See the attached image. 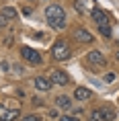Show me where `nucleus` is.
Returning a JSON list of instances; mask_svg holds the SVG:
<instances>
[{
    "label": "nucleus",
    "mask_w": 119,
    "mask_h": 121,
    "mask_svg": "<svg viewBox=\"0 0 119 121\" xmlns=\"http://www.w3.org/2000/svg\"><path fill=\"white\" fill-rule=\"evenodd\" d=\"M93 19H94V23L97 25H109V17H107V13H103L101 8H94L93 10Z\"/></svg>",
    "instance_id": "9"
},
{
    "label": "nucleus",
    "mask_w": 119,
    "mask_h": 121,
    "mask_svg": "<svg viewBox=\"0 0 119 121\" xmlns=\"http://www.w3.org/2000/svg\"><path fill=\"white\" fill-rule=\"evenodd\" d=\"M49 82L51 84H57V86H68V84H70V76L64 70H51Z\"/></svg>",
    "instance_id": "3"
},
{
    "label": "nucleus",
    "mask_w": 119,
    "mask_h": 121,
    "mask_svg": "<svg viewBox=\"0 0 119 121\" xmlns=\"http://www.w3.org/2000/svg\"><path fill=\"white\" fill-rule=\"evenodd\" d=\"M57 121H78V117H72V115H62Z\"/></svg>",
    "instance_id": "18"
},
{
    "label": "nucleus",
    "mask_w": 119,
    "mask_h": 121,
    "mask_svg": "<svg viewBox=\"0 0 119 121\" xmlns=\"http://www.w3.org/2000/svg\"><path fill=\"white\" fill-rule=\"evenodd\" d=\"M101 115H103V121H113L115 119V111L111 107H103L101 109Z\"/></svg>",
    "instance_id": "12"
},
{
    "label": "nucleus",
    "mask_w": 119,
    "mask_h": 121,
    "mask_svg": "<svg viewBox=\"0 0 119 121\" xmlns=\"http://www.w3.org/2000/svg\"><path fill=\"white\" fill-rule=\"evenodd\" d=\"M90 121H103V115H101V109H94L90 113Z\"/></svg>",
    "instance_id": "16"
},
{
    "label": "nucleus",
    "mask_w": 119,
    "mask_h": 121,
    "mask_svg": "<svg viewBox=\"0 0 119 121\" xmlns=\"http://www.w3.org/2000/svg\"><path fill=\"white\" fill-rule=\"evenodd\" d=\"M74 6H76V10H78V13H84V10H86V0H76Z\"/></svg>",
    "instance_id": "14"
},
{
    "label": "nucleus",
    "mask_w": 119,
    "mask_h": 121,
    "mask_svg": "<svg viewBox=\"0 0 119 121\" xmlns=\"http://www.w3.org/2000/svg\"><path fill=\"white\" fill-rule=\"evenodd\" d=\"M21 56L25 57L27 62H31V64H41V56H39V51L31 49V47H21Z\"/></svg>",
    "instance_id": "4"
},
{
    "label": "nucleus",
    "mask_w": 119,
    "mask_h": 121,
    "mask_svg": "<svg viewBox=\"0 0 119 121\" xmlns=\"http://www.w3.org/2000/svg\"><path fill=\"white\" fill-rule=\"evenodd\" d=\"M86 62L93 66H105V56H103V51L99 49H93L86 53Z\"/></svg>",
    "instance_id": "5"
},
{
    "label": "nucleus",
    "mask_w": 119,
    "mask_h": 121,
    "mask_svg": "<svg viewBox=\"0 0 119 121\" xmlns=\"http://www.w3.org/2000/svg\"><path fill=\"white\" fill-rule=\"evenodd\" d=\"M6 113H8V109L4 107V105H0V121H4V117H6Z\"/></svg>",
    "instance_id": "19"
},
{
    "label": "nucleus",
    "mask_w": 119,
    "mask_h": 121,
    "mask_svg": "<svg viewBox=\"0 0 119 121\" xmlns=\"http://www.w3.org/2000/svg\"><path fill=\"white\" fill-rule=\"evenodd\" d=\"M33 84H35V88H37V90H41V92H47V90L51 88L49 78H43V76H37L35 80H33Z\"/></svg>",
    "instance_id": "8"
},
{
    "label": "nucleus",
    "mask_w": 119,
    "mask_h": 121,
    "mask_svg": "<svg viewBox=\"0 0 119 121\" xmlns=\"http://www.w3.org/2000/svg\"><path fill=\"white\" fill-rule=\"evenodd\" d=\"M74 37H76V41H80V43H90V41H93V35H90V31H88V29H76V33H74Z\"/></svg>",
    "instance_id": "6"
},
{
    "label": "nucleus",
    "mask_w": 119,
    "mask_h": 121,
    "mask_svg": "<svg viewBox=\"0 0 119 121\" xmlns=\"http://www.w3.org/2000/svg\"><path fill=\"white\" fill-rule=\"evenodd\" d=\"M70 53H72L70 43L64 41V39H57L56 43H53V47H51V57L56 62H66V60H70Z\"/></svg>",
    "instance_id": "2"
},
{
    "label": "nucleus",
    "mask_w": 119,
    "mask_h": 121,
    "mask_svg": "<svg viewBox=\"0 0 119 121\" xmlns=\"http://www.w3.org/2000/svg\"><path fill=\"white\" fill-rule=\"evenodd\" d=\"M0 14H2V17H4L6 21H13V19H17V10H14L13 6H4Z\"/></svg>",
    "instance_id": "11"
},
{
    "label": "nucleus",
    "mask_w": 119,
    "mask_h": 121,
    "mask_svg": "<svg viewBox=\"0 0 119 121\" xmlns=\"http://www.w3.org/2000/svg\"><path fill=\"white\" fill-rule=\"evenodd\" d=\"M56 105H57L60 109H66V111H68V109L72 107V101H70V96H66V95H60V96L56 99Z\"/></svg>",
    "instance_id": "10"
},
{
    "label": "nucleus",
    "mask_w": 119,
    "mask_h": 121,
    "mask_svg": "<svg viewBox=\"0 0 119 121\" xmlns=\"http://www.w3.org/2000/svg\"><path fill=\"white\" fill-rule=\"evenodd\" d=\"M99 33L103 35V37L109 39V37H111V27H109V25H101V27H99Z\"/></svg>",
    "instance_id": "13"
},
{
    "label": "nucleus",
    "mask_w": 119,
    "mask_h": 121,
    "mask_svg": "<svg viewBox=\"0 0 119 121\" xmlns=\"http://www.w3.org/2000/svg\"><path fill=\"white\" fill-rule=\"evenodd\" d=\"M21 121H41L37 115H25V117H21Z\"/></svg>",
    "instance_id": "17"
},
{
    "label": "nucleus",
    "mask_w": 119,
    "mask_h": 121,
    "mask_svg": "<svg viewBox=\"0 0 119 121\" xmlns=\"http://www.w3.org/2000/svg\"><path fill=\"white\" fill-rule=\"evenodd\" d=\"M117 60H119V51H117Z\"/></svg>",
    "instance_id": "23"
},
{
    "label": "nucleus",
    "mask_w": 119,
    "mask_h": 121,
    "mask_svg": "<svg viewBox=\"0 0 119 121\" xmlns=\"http://www.w3.org/2000/svg\"><path fill=\"white\" fill-rule=\"evenodd\" d=\"M49 117H51V119H53V117H57V119H60V115H57L56 109H51V111H49Z\"/></svg>",
    "instance_id": "22"
},
{
    "label": "nucleus",
    "mask_w": 119,
    "mask_h": 121,
    "mask_svg": "<svg viewBox=\"0 0 119 121\" xmlns=\"http://www.w3.org/2000/svg\"><path fill=\"white\" fill-rule=\"evenodd\" d=\"M74 99L76 101H90V99H93V90L84 88V86H78V88L74 90Z\"/></svg>",
    "instance_id": "7"
},
{
    "label": "nucleus",
    "mask_w": 119,
    "mask_h": 121,
    "mask_svg": "<svg viewBox=\"0 0 119 121\" xmlns=\"http://www.w3.org/2000/svg\"><path fill=\"white\" fill-rule=\"evenodd\" d=\"M113 80H115V74H107L105 76V82H113Z\"/></svg>",
    "instance_id": "21"
},
{
    "label": "nucleus",
    "mask_w": 119,
    "mask_h": 121,
    "mask_svg": "<svg viewBox=\"0 0 119 121\" xmlns=\"http://www.w3.org/2000/svg\"><path fill=\"white\" fill-rule=\"evenodd\" d=\"M8 25V21L4 19V17H2V14H0V29H4V27Z\"/></svg>",
    "instance_id": "20"
},
{
    "label": "nucleus",
    "mask_w": 119,
    "mask_h": 121,
    "mask_svg": "<svg viewBox=\"0 0 119 121\" xmlns=\"http://www.w3.org/2000/svg\"><path fill=\"white\" fill-rule=\"evenodd\" d=\"M45 19L53 29H64L66 27V13L60 4H49L45 8Z\"/></svg>",
    "instance_id": "1"
},
{
    "label": "nucleus",
    "mask_w": 119,
    "mask_h": 121,
    "mask_svg": "<svg viewBox=\"0 0 119 121\" xmlns=\"http://www.w3.org/2000/svg\"><path fill=\"white\" fill-rule=\"evenodd\" d=\"M17 117H19V111H17V109H13V111H8V113H6L4 121H14Z\"/></svg>",
    "instance_id": "15"
}]
</instances>
